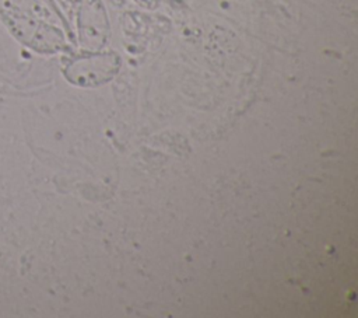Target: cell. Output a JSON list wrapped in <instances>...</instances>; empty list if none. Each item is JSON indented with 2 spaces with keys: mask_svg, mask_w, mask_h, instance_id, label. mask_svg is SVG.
<instances>
[{
  "mask_svg": "<svg viewBox=\"0 0 358 318\" xmlns=\"http://www.w3.org/2000/svg\"><path fill=\"white\" fill-rule=\"evenodd\" d=\"M8 32L24 46L38 53H56L66 46V39L57 27L39 17L0 15Z\"/></svg>",
  "mask_w": 358,
  "mask_h": 318,
  "instance_id": "obj_1",
  "label": "cell"
},
{
  "mask_svg": "<svg viewBox=\"0 0 358 318\" xmlns=\"http://www.w3.org/2000/svg\"><path fill=\"white\" fill-rule=\"evenodd\" d=\"M117 70V57L113 55H88L70 60L64 67L69 81L78 85H94L108 80Z\"/></svg>",
  "mask_w": 358,
  "mask_h": 318,
  "instance_id": "obj_2",
  "label": "cell"
},
{
  "mask_svg": "<svg viewBox=\"0 0 358 318\" xmlns=\"http://www.w3.org/2000/svg\"><path fill=\"white\" fill-rule=\"evenodd\" d=\"M78 25L83 43L90 46L102 42L105 36L106 21L99 0H81Z\"/></svg>",
  "mask_w": 358,
  "mask_h": 318,
  "instance_id": "obj_3",
  "label": "cell"
},
{
  "mask_svg": "<svg viewBox=\"0 0 358 318\" xmlns=\"http://www.w3.org/2000/svg\"><path fill=\"white\" fill-rule=\"evenodd\" d=\"M0 15H31L48 18L50 14L41 0H0Z\"/></svg>",
  "mask_w": 358,
  "mask_h": 318,
  "instance_id": "obj_4",
  "label": "cell"
},
{
  "mask_svg": "<svg viewBox=\"0 0 358 318\" xmlns=\"http://www.w3.org/2000/svg\"><path fill=\"white\" fill-rule=\"evenodd\" d=\"M70 1H81V0H70Z\"/></svg>",
  "mask_w": 358,
  "mask_h": 318,
  "instance_id": "obj_5",
  "label": "cell"
}]
</instances>
